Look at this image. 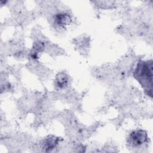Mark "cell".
I'll use <instances>...</instances> for the list:
<instances>
[{
	"instance_id": "cell-1",
	"label": "cell",
	"mask_w": 153,
	"mask_h": 153,
	"mask_svg": "<svg viewBox=\"0 0 153 153\" xmlns=\"http://www.w3.org/2000/svg\"><path fill=\"white\" fill-rule=\"evenodd\" d=\"M134 76L143 88L146 94L152 97V62L140 61L134 72Z\"/></svg>"
},
{
	"instance_id": "cell-2",
	"label": "cell",
	"mask_w": 153,
	"mask_h": 153,
	"mask_svg": "<svg viewBox=\"0 0 153 153\" xmlns=\"http://www.w3.org/2000/svg\"><path fill=\"white\" fill-rule=\"evenodd\" d=\"M148 139L147 133L143 130H135L129 136V142L134 146L143 145Z\"/></svg>"
},
{
	"instance_id": "cell-3",
	"label": "cell",
	"mask_w": 153,
	"mask_h": 153,
	"mask_svg": "<svg viewBox=\"0 0 153 153\" xmlns=\"http://www.w3.org/2000/svg\"><path fill=\"white\" fill-rule=\"evenodd\" d=\"M54 20L55 24L61 27L67 26L72 22L71 16L66 13H60L57 14L55 16Z\"/></svg>"
},
{
	"instance_id": "cell-4",
	"label": "cell",
	"mask_w": 153,
	"mask_h": 153,
	"mask_svg": "<svg viewBox=\"0 0 153 153\" xmlns=\"http://www.w3.org/2000/svg\"><path fill=\"white\" fill-rule=\"evenodd\" d=\"M59 139L54 136H49L45 138L42 143V149L45 152H49L53 149L58 144Z\"/></svg>"
},
{
	"instance_id": "cell-5",
	"label": "cell",
	"mask_w": 153,
	"mask_h": 153,
	"mask_svg": "<svg viewBox=\"0 0 153 153\" xmlns=\"http://www.w3.org/2000/svg\"><path fill=\"white\" fill-rule=\"evenodd\" d=\"M55 85L59 88H64L66 87L68 83V77L65 73H59L54 81Z\"/></svg>"
}]
</instances>
